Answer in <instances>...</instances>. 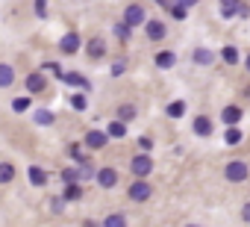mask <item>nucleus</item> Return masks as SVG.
I'll list each match as a JSON object with an SVG mask.
<instances>
[{"label": "nucleus", "instance_id": "f3484780", "mask_svg": "<svg viewBox=\"0 0 250 227\" xmlns=\"http://www.w3.org/2000/svg\"><path fill=\"white\" fill-rule=\"evenodd\" d=\"M136 118V106L133 103H124V106H118V121H124V124H127V121H133Z\"/></svg>", "mask_w": 250, "mask_h": 227}, {"label": "nucleus", "instance_id": "39448f33", "mask_svg": "<svg viewBox=\"0 0 250 227\" xmlns=\"http://www.w3.org/2000/svg\"><path fill=\"white\" fill-rule=\"evenodd\" d=\"M106 142H109V133H103V130H88L85 133V148H91V151H100Z\"/></svg>", "mask_w": 250, "mask_h": 227}, {"label": "nucleus", "instance_id": "1a4fd4ad", "mask_svg": "<svg viewBox=\"0 0 250 227\" xmlns=\"http://www.w3.org/2000/svg\"><path fill=\"white\" fill-rule=\"evenodd\" d=\"M85 53L91 56V59H100V56H106V42L97 36V39H91L88 45H85Z\"/></svg>", "mask_w": 250, "mask_h": 227}, {"label": "nucleus", "instance_id": "e433bc0d", "mask_svg": "<svg viewBox=\"0 0 250 227\" xmlns=\"http://www.w3.org/2000/svg\"><path fill=\"white\" fill-rule=\"evenodd\" d=\"M139 145H142V148H145V151H150V148H153V142H150V139H147V136H142V139H139Z\"/></svg>", "mask_w": 250, "mask_h": 227}, {"label": "nucleus", "instance_id": "dca6fc26", "mask_svg": "<svg viewBox=\"0 0 250 227\" xmlns=\"http://www.w3.org/2000/svg\"><path fill=\"white\" fill-rule=\"evenodd\" d=\"M59 80H65L68 86H80V89H88V86H91V83H88L83 74H77V71H71V74H62Z\"/></svg>", "mask_w": 250, "mask_h": 227}, {"label": "nucleus", "instance_id": "473e14b6", "mask_svg": "<svg viewBox=\"0 0 250 227\" xmlns=\"http://www.w3.org/2000/svg\"><path fill=\"white\" fill-rule=\"evenodd\" d=\"M124 71H127V59H118V62L112 65V74L118 77V74H124Z\"/></svg>", "mask_w": 250, "mask_h": 227}, {"label": "nucleus", "instance_id": "58836bf2", "mask_svg": "<svg viewBox=\"0 0 250 227\" xmlns=\"http://www.w3.org/2000/svg\"><path fill=\"white\" fill-rule=\"evenodd\" d=\"M180 3H183V6H194V3H197V0H180Z\"/></svg>", "mask_w": 250, "mask_h": 227}, {"label": "nucleus", "instance_id": "cd10ccee", "mask_svg": "<svg viewBox=\"0 0 250 227\" xmlns=\"http://www.w3.org/2000/svg\"><path fill=\"white\" fill-rule=\"evenodd\" d=\"M165 112H168V115H171V118H180V115H183V112H186V103H183V100H174V103H171V106H168Z\"/></svg>", "mask_w": 250, "mask_h": 227}, {"label": "nucleus", "instance_id": "0eeeda50", "mask_svg": "<svg viewBox=\"0 0 250 227\" xmlns=\"http://www.w3.org/2000/svg\"><path fill=\"white\" fill-rule=\"evenodd\" d=\"M24 86H27V91H30V94H39V91H44V89H47V80H44V74H42V71H36V74H30V77H27V83H24Z\"/></svg>", "mask_w": 250, "mask_h": 227}, {"label": "nucleus", "instance_id": "2f4dec72", "mask_svg": "<svg viewBox=\"0 0 250 227\" xmlns=\"http://www.w3.org/2000/svg\"><path fill=\"white\" fill-rule=\"evenodd\" d=\"M224 59L235 65V62H238V50H235V47H224Z\"/></svg>", "mask_w": 250, "mask_h": 227}, {"label": "nucleus", "instance_id": "412c9836", "mask_svg": "<svg viewBox=\"0 0 250 227\" xmlns=\"http://www.w3.org/2000/svg\"><path fill=\"white\" fill-rule=\"evenodd\" d=\"M238 3H241V0H221V15L224 18H232L235 9H238Z\"/></svg>", "mask_w": 250, "mask_h": 227}, {"label": "nucleus", "instance_id": "c85d7f7f", "mask_svg": "<svg viewBox=\"0 0 250 227\" xmlns=\"http://www.w3.org/2000/svg\"><path fill=\"white\" fill-rule=\"evenodd\" d=\"M224 139H227V145H238V142H241V130L229 124V130H227V136H224Z\"/></svg>", "mask_w": 250, "mask_h": 227}, {"label": "nucleus", "instance_id": "aec40b11", "mask_svg": "<svg viewBox=\"0 0 250 227\" xmlns=\"http://www.w3.org/2000/svg\"><path fill=\"white\" fill-rule=\"evenodd\" d=\"M106 133H109L112 139H124V136H127V124H124V121H112Z\"/></svg>", "mask_w": 250, "mask_h": 227}, {"label": "nucleus", "instance_id": "f257e3e1", "mask_svg": "<svg viewBox=\"0 0 250 227\" xmlns=\"http://www.w3.org/2000/svg\"><path fill=\"white\" fill-rule=\"evenodd\" d=\"M127 195H130V201H139V204H142V201H147V198L153 195V189H150V183H147L145 177H139L136 183H130V192H127Z\"/></svg>", "mask_w": 250, "mask_h": 227}, {"label": "nucleus", "instance_id": "72a5a7b5", "mask_svg": "<svg viewBox=\"0 0 250 227\" xmlns=\"http://www.w3.org/2000/svg\"><path fill=\"white\" fill-rule=\"evenodd\" d=\"M171 15H174L177 21H183V18H186V6H183V3H180V6H171Z\"/></svg>", "mask_w": 250, "mask_h": 227}, {"label": "nucleus", "instance_id": "393cba45", "mask_svg": "<svg viewBox=\"0 0 250 227\" xmlns=\"http://www.w3.org/2000/svg\"><path fill=\"white\" fill-rule=\"evenodd\" d=\"M130 33H133V27H130V24H124V21H121V24H115V36H118V39L130 42Z\"/></svg>", "mask_w": 250, "mask_h": 227}, {"label": "nucleus", "instance_id": "9d476101", "mask_svg": "<svg viewBox=\"0 0 250 227\" xmlns=\"http://www.w3.org/2000/svg\"><path fill=\"white\" fill-rule=\"evenodd\" d=\"M15 83V68L9 62H0V89H9Z\"/></svg>", "mask_w": 250, "mask_h": 227}, {"label": "nucleus", "instance_id": "ea45409f", "mask_svg": "<svg viewBox=\"0 0 250 227\" xmlns=\"http://www.w3.org/2000/svg\"><path fill=\"white\" fill-rule=\"evenodd\" d=\"M247 71H250V56H247Z\"/></svg>", "mask_w": 250, "mask_h": 227}, {"label": "nucleus", "instance_id": "c756f323", "mask_svg": "<svg viewBox=\"0 0 250 227\" xmlns=\"http://www.w3.org/2000/svg\"><path fill=\"white\" fill-rule=\"evenodd\" d=\"M71 106H74V109H80V112H85V106H88L85 94H74V97H71Z\"/></svg>", "mask_w": 250, "mask_h": 227}, {"label": "nucleus", "instance_id": "4468645a", "mask_svg": "<svg viewBox=\"0 0 250 227\" xmlns=\"http://www.w3.org/2000/svg\"><path fill=\"white\" fill-rule=\"evenodd\" d=\"M27 174H30V183H33V186H47V171H44V168L30 165V171H27Z\"/></svg>", "mask_w": 250, "mask_h": 227}, {"label": "nucleus", "instance_id": "ddd939ff", "mask_svg": "<svg viewBox=\"0 0 250 227\" xmlns=\"http://www.w3.org/2000/svg\"><path fill=\"white\" fill-rule=\"evenodd\" d=\"M194 133H197V136H212V118L197 115V118H194Z\"/></svg>", "mask_w": 250, "mask_h": 227}, {"label": "nucleus", "instance_id": "f704fd0d", "mask_svg": "<svg viewBox=\"0 0 250 227\" xmlns=\"http://www.w3.org/2000/svg\"><path fill=\"white\" fill-rule=\"evenodd\" d=\"M42 68H44V71H53V74H56V77H62V68H59V65H56V62H44V65H42Z\"/></svg>", "mask_w": 250, "mask_h": 227}, {"label": "nucleus", "instance_id": "5701e85b", "mask_svg": "<svg viewBox=\"0 0 250 227\" xmlns=\"http://www.w3.org/2000/svg\"><path fill=\"white\" fill-rule=\"evenodd\" d=\"M238 118H241V109L238 106H227L224 109V121L227 124H238Z\"/></svg>", "mask_w": 250, "mask_h": 227}, {"label": "nucleus", "instance_id": "7c9ffc66", "mask_svg": "<svg viewBox=\"0 0 250 227\" xmlns=\"http://www.w3.org/2000/svg\"><path fill=\"white\" fill-rule=\"evenodd\" d=\"M12 109H15V112H27V109H30V97H15V100H12Z\"/></svg>", "mask_w": 250, "mask_h": 227}, {"label": "nucleus", "instance_id": "20e7f679", "mask_svg": "<svg viewBox=\"0 0 250 227\" xmlns=\"http://www.w3.org/2000/svg\"><path fill=\"white\" fill-rule=\"evenodd\" d=\"M227 180H232V183H241V180H247V165L241 162V159H235V162H229L227 165Z\"/></svg>", "mask_w": 250, "mask_h": 227}, {"label": "nucleus", "instance_id": "f03ea898", "mask_svg": "<svg viewBox=\"0 0 250 227\" xmlns=\"http://www.w3.org/2000/svg\"><path fill=\"white\" fill-rule=\"evenodd\" d=\"M130 168H133V174H136V177H147V174L153 171V159H150L147 154H139V157H133Z\"/></svg>", "mask_w": 250, "mask_h": 227}, {"label": "nucleus", "instance_id": "f8f14e48", "mask_svg": "<svg viewBox=\"0 0 250 227\" xmlns=\"http://www.w3.org/2000/svg\"><path fill=\"white\" fill-rule=\"evenodd\" d=\"M145 30H147V36H150L153 42H159V39H165V33H168L162 21H147V27H145Z\"/></svg>", "mask_w": 250, "mask_h": 227}, {"label": "nucleus", "instance_id": "c9c22d12", "mask_svg": "<svg viewBox=\"0 0 250 227\" xmlns=\"http://www.w3.org/2000/svg\"><path fill=\"white\" fill-rule=\"evenodd\" d=\"M36 12H39V18H47V6H44V0H36Z\"/></svg>", "mask_w": 250, "mask_h": 227}, {"label": "nucleus", "instance_id": "4c0bfd02", "mask_svg": "<svg viewBox=\"0 0 250 227\" xmlns=\"http://www.w3.org/2000/svg\"><path fill=\"white\" fill-rule=\"evenodd\" d=\"M241 215H244V221H250V204H244V209H241Z\"/></svg>", "mask_w": 250, "mask_h": 227}, {"label": "nucleus", "instance_id": "6e6552de", "mask_svg": "<svg viewBox=\"0 0 250 227\" xmlns=\"http://www.w3.org/2000/svg\"><path fill=\"white\" fill-rule=\"evenodd\" d=\"M94 177H97V183H100L103 189H112V186L118 183V171H115V168H100Z\"/></svg>", "mask_w": 250, "mask_h": 227}, {"label": "nucleus", "instance_id": "9b49d317", "mask_svg": "<svg viewBox=\"0 0 250 227\" xmlns=\"http://www.w3.org/2000/svg\"><path fill=\"white\" fill-rule=\"evenodd\" d=\"M33 121H36L39 127H50V124L56 121V115H53L50 109H36V112H33Z\"/></svg>", "mask_w": 250, "mask_h": 227}, {"label": "nucleus", "instance_id": "a211bd4d", "mask_svg": "<svg viewBox=\"0 0 250 227\" xmlns=\"http://www.w3.org/2000/svg\"><path fill=\"white\" fill-rule=\"evenodd\" d=\"M194 62H197V65H212V62H215V53L206 50V47H197V50H194Z\"/></svg>", "mask_w": 250, "mask_h": 227}, {"label": "nucleus", "instance_id": "7ed1b4c3", "mask_svg": "<svg viewBox=\"0 0 250 227\" xmlns=\"http://www.w3.org/2000/svg\"><path fill=\"white\" fill-rule=\"evenodd\" d=\"M145 18H147V12H145V6H139V3H133V6L124 9V24H130V27L145 24Z\"/></svg>", "mask_w": 250, "mask_h": 227}, {"label": "nucleus", "instance_id": "bb28decb", "mask_svg": "<svg viewBox=\"0 0 250 227\" xmlns=\"http://www.w3.org/2000/svg\"><path fill=\"white\" fill-rule=\"evenodd\" d=\"M62 183H80V171L77 168H62Z\"/></svg>", "mask_w": 250, "mask_h": 227}, {"label": "nucleus", "instance_id": "6ab92c4d", "mask_svg": "<svg viewBox=\"0 0 250 227\" xmlns=\"http://www.w3.org/2000/svg\"><path fill=\"white\" fill-rule=\"evenodd\" d=\"M65 201H80L83 198V186L80 183H65V195H62Z\"/></svg>", "mask_w": 250, "mask_h": 227}, {"label": "nucleus", "instance_id": "423d86ee", "mask_svg": "<svg viewBox=\"0 0 250 227\" xmlns=\"http://www.w3.org/2000/svg\"><path fill=\"white\" fill-rule=\"evenodd\" d=\"M59 50L68 53V56L77 53V50H80V36H77V33H65V36L59 39Z\"/></svg>", "mask_w": 250, "mask_h": 227}, {"label": "nucleus", "instance_id": "b1692460", "mask_svg": "<svg viewBox=\"0 0 250 227\" xmlns=\"http://www.w3.org/2000/svg\"><path fill=\"white\" fill-rule=\"evenodd\" d=\"M103 224H106V227H124V224H127V218H124L121 212H115V215H106Z\"/></svg>", "mask_w": 250, "mask_h": 227}, {"label": "nucleus", "instance_id": "2eb2a0df", "mask_svg": "<svg viewBox=\"0 0 250 227\" xmlns=\"http://www.w3.org/2000/svg\"><path fill=\"white\" fill-rule=\"evenodd\" d=\"M15 180V165L12 162H0V186H9Z\"/></svg>", "mask_w": 250, "mask_h": 227}, {"label": "nucleus", "instance_id": "a878e982", "mask_svg": "<svg viewBox=\"0 0 250 227\" xmlns=\"http://www.w3.org/2000/svg\"><path fill=\"white\" fill-rule=\"evenodd\" d=\"M156 65H159V68H171V65H174V53H171V50H162V53L156 56Z\"/></svg>", "mask_w": 250, "mask_h": 227}, {"label": "nucleus", "instance_id": "4be33fe9", "mask_svg": "<svg viewBox=\"0 0 250 227\" xmlns=\"http://www.w3.org/2000/svg\"><path fill=\"white\" fill-rule=\"evenodd\" d=\"M65 204H68V201H65L62 195H56V198H50V201H47V206H50V212H53V215H62V212H65Z\"/></svg>", "mask_w": 250, "mask_h": 227}]
</instances>
